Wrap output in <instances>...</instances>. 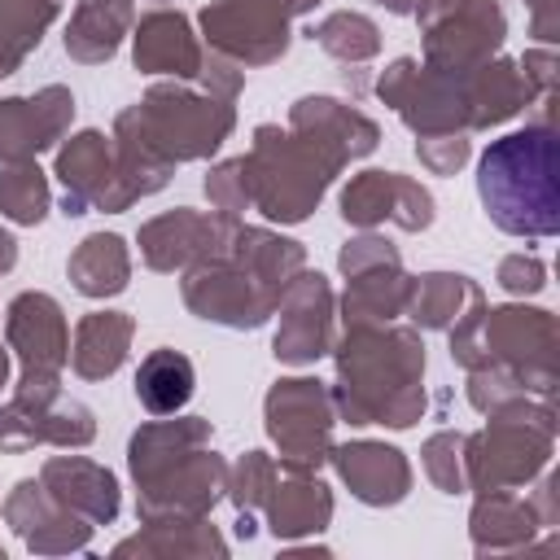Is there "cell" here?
Instances as JSON below:
<instances>
[{
  "instance_id": "1",
  "label": "cell",
  "mask_w": 560,
  "mask_h": 560,
  "mask_svg": "<svg viewBox=\"0 0 560 560\" xmlns=\"http://www.w3.org/2000/svg\"><path fill=\"white\" fill-rule=\"evenodd\" d=\"M477 192L486 214L512 236H551L560 228V166L547 127L512 131L481 153Z\"/></svg>"
},
{
  "instance_id": "2",
  "label": "cell",
  "mask_w": 560,
  "mask_h": 560,
  "mask_svg": "<svg viewBox=\"0 0 560 560\" xmlns=\"http://www.w3.org/2000/svg\"><path fill=\"white\" fill-rule=\"evenodd\" d=\"M136 394L153 416L179 411L192 398V363L175 350H153L136 372Z\"/></svg>"
}]
</instances>
